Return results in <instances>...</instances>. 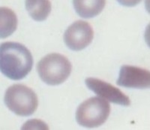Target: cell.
Listing matches in <instances>:
<instances>
[{"mask_svg":"<svg viewBox=\"0 0 150 130\" xmlns=\"http://www.w3.org/2000/svg\"><path fill=\"white\" fill-rule=\"evenodd\" d=\"M33 65L32 53L27 48L17 42H5L0 48V69L11 80L24 78Z\"/></svg>","mask_w":150,"mask_h":130,"instance_id":"6da1fadb","label":"cell"},{"mask_svg":"<svg viewBox=\"0 0 150 130\" xmlns=\"http://www.w3.org/2000/svg\"><path fill=\"white\" fill-rule=\"evenodd\" d=\"M37 71L45 84L51 86L59 85L69 77L71 72V64L63 55L50 53L38 62Z\"/></svg>","mask_w":150,"mask_h":130,"instance_id":"7a4b0ae2","label":"cell"},{"mask_svg":"<svg viewBox=\"0 0 150 130\" xmlns=\"http://www.w3.org/2000/svg\"><path fill=\"white\" fill-rule=\"evenodd\" d=\"M4 102L10 111L18 116L27 117L33 114L38 105L35 92L23 84H14L5 92Z\"/></svg>","mask_w":150,"mask_h":130,"instance_id":"3957f363","label":"cell"},{"mask_svg":"<svg viewBox=\"0 0 150 130\" xmlns=\"http://www.w3.org/2000/svg\"><path fill=\"white\" fill-rule=\"evenodd\" d=\"M110 105L101 97H92L79 105L76 111V120L79 125L87 128L101 126L108 120Z\"/></svg>","mask_w":150,"mask_h":130,"instance_id":"277c9868","label":"cell"},{"mask_svg":"<svg viewBox=\"0 0 150 130\" xmlns=\"http://www.w3.org/2000/svg\"><path fill=\"white\" fill-rule=\"evenodd\" d=\"M93 36V29L89 23L77 21L66 29L64 34V41L69 49L78 51L89 45Z\"/></svg>","mask_w":150,"mask_h":130,"instance_id":"5b68a950","label":"cell"},{"mask_svg":"<svg viewBox=\"0 0 150 130\" xmlns=\"http://www.w3.org/2000/svg\"><path fill=\"white\" fill-rule=\"evenodd\" d=\"M86 85L99 97L122 106H129L131 100L120 89L109 83L95 77H88L85 80Z\"/></svg>","mask_w":150,"mask_h":130,"instance_id":"8992f818","label":"cell"},{"mask_svg":"<svg viewBox=\"0 0 150 130\" xmlns=\"http://www.w3.org/2000/svg\"><path fill=\"white\" fill-rule=\"evenodd\" d=\"M117 84L134 89H146L150 86V72L147 69L125 65L120 68Z\"/></svg>","mask_w":150,"mask_h":130,"instance_id":"52a82bcc","label":"cell"},{"mask_svg":"<svg viewBox=\"0 0 150 130\" xmlns=\"http://www.w3.org/2000/svg\"><path fill=\"white\" fill-rule=\"evenodd\" d=\"M106 2L102 0H81L74 1L75 11L79 16L83 18H92L99 14L104 9Z\"/></svg>","mask_w":150,"mask_h":130,"instance_id":"ba28073f","label":"cell"},{"mask_svg":"<svg viewBox=\"0 0 150 130\" xmlns=\"http://www.w3.org/2000/svg\"><path fill=\"white\" fill-rule=\"evenodd\" d=\"M17 18L11 9L1 8L0 9V37L8 38L11 36L17 29Z\"/></svg>","mask_w":150,"mask_h":130,"instance_id":"9c48e42d","label":"cell"},{"mask_svg":"<svg viewBox=\"0 0 150 130\" xmlns=\"http://www.w3.org/2000/svg\"><path fill=\"white\" fill-rule=\"evenodd\" d=\"M26 9L30 17L36 21H44L51 11V3L48 0L26 1Z\"/></svg>","mask_w":150,"mask_h":130,"instance_id":"30bf717a","label":"cell"},{"mask_svg":"<svg viewBox=\"0 0 150 130\" xmlns=\"http://www.w3.org/2000/svg\"><path fill=\"white\" fill-rule=\"evenodd\" d=\"M22 129H48L49 127L46 123L39 120H30L26 122L23 126Z\"/></svg>","mask_w":150,"mask_h":130,"instance_id":"8fae6325","label":"cell"}]
</instances>
